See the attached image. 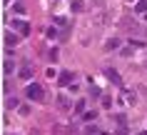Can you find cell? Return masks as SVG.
I'll return each instance as SVG.
<instances>
[{
	"instance_id": "7c38bea8",
	"label": "cell",
	"mask_w": 147,
	"mask_h": 135,
	"mask_svg": "<svg viewBox=\"0 0 147 135\" xmlns=\"http://www.w3.org/2000/svg\"><path fill=\"white\" fill-rule=\"evenodd\" d=\"M117 135H127V125H117Z\"/></svg>"
},
{
	"instance_id": "52a82bcc",
	"label": "cell",
	"mask_w": 147,
	"mask_h": 135,
	"mask_svg": "<svg viewBox=\"0 0 147 135\" xmlns=\"http://www.w3.org/2000/svg\"><path fill=\"white\" fill-rule=\"evenodd\" d=\"M122 23H125V28H127L130 33H137V25H135V20H132V18H125Z\"/></svg>"
},
{
	"instance_id": "5bb4252c",
	"label": "cell",
	"mask_w": 147,
	"mask_h": 135,
	"mask_svg": "<svg viewBox=\"0 0 147 135\" xmlns=\"http://www.w3.org/2000/svg\"><path fill=\"white\" fill-rule=\"evenodd\" d=\"M13 10H15V15H23V13H25V8H23V5H15Z\"/></svg>"
},
{
	"instance_id": "4fadbf2b",
	"label": "cell",
	"mask_w": 147,
	"mask_h": 135,
	"mask_svg": "<svg viewBox=\"0 0 147 135\" xmlns=\"http://www.w3.org/2000/svg\"><path fill=\"white\" fill-rule=\"evenodd\" d=\"M132 43V48H145V43H142V40H130Z\"/></svg>"
},
{
	"instance_id": "6da1fadb",
	"label": "cell",
	"mask_w": 147,
	"mask_h": 135,
	"mask_svg": "<svg viewBox=\"0 0 147 135\" xmlns=\"http://www.w3.org/2000/svg\"><path fill=\"white\" fill-rule=\"evenodd\" d=\"M25 95L30 98V100H38V103H42V100H45V88L40 85V83H30V85L25 88Z\"/></svg>"
},
{
	"instance_id": "8fae6325",
	"label": "cell",
	"mask_w": 147,
	"mask_h": 135,
	"mask_svg": "<svg viewBox=\"0 0 147 135\" xmlns=\"http://www.w3.org/2000/svg\"><path fill=\"white\" fill-rule=\"evenodd\" d=\"M3 68H5V73H13V63H10V60H5V63H3Z\"/></svg>"
},
{
	"instance_id": "2e32d148",
	"label": "cell",
	"mask_w": 147,
	"mask_h": 135,
	"mask_svg": "<svg viewBox=\"0 0 147 135\" xmlns=\"http://www.w3.org/2000/svg\"><path fill=\"white\" fill-rule=\"evenodd\" d=\"M100 135H107V133H100Z\"/></svg>"
},
{
	"instance_id": "277c9868",
	"label": "cell",
	"mask_w": 147,
	"mask_h": 135,
	"mask_svg": "<svg viewBox=\"0 0 147 135\" xmlns=\"http://www.w3.org/2000/svg\"><path fill=\"white\" fill-rule=\"evenodd\" d=\"M18 75H20V80H30V78H32V65L20 68V73H18Z\"/></svg>"
},
{
	"instance_id": "ba28073f",
	"label": "cell",
	"mask_w": 147,
	"mask_h": 135,
	"mask_svg": "<svg viewBox=\"0 0 147 135\" xmlns=\"http://www.w3.org/2000/svg\"><path fill=\"white\" fill-rule=\"evenodd\" d=\"M135 10L137 13H147V0H137L135 3Z\"/></svg>"
},
{
	"instance_id": "8992f818",
	"label": "cell",
	"mask_w": 147,
	"mask_h": 135,
	"mask_svg": "<svg viewBox=\"0 0 147 135\" xmlns=\"http://www.w3.org/2000/svg\"><path fill=\"white\" fill-rule=\"evenodd\" d=\"M57 80H60V85H70V80H72V73H70V70H62Z\"/></svg>"
},
{
	"instance_id": "30bf717a",
	"label": "cell",
	"mask_w": 147,
	"mask_h": 135,
	"mask_svg": "<svg viewBox=\"0 0 147 135\" xmlns=\"http://www.w3.org/2000/svg\"><path fill=\"white\" fill-rule=\"evenodd\" d=\"M117 45H120V40H117V38H110V40H107V45H105V50H115Z\"/></svg>"
},
{
	"instance_id": "9a60e30c",
	"label": "cell",
	"mask_w": 147,
	"mask_h": 135,
	"mask_svg": "<svg viewBox=\"0 0 147 135\" xmlns=\"http://www.w3.org/2000/svg\"><path fill=\"white\" fill-rule=\"evenodd\" d=\"M140 135H147V130H142V133H140Z\"/></svg>"
},
{
	"instance_id": "e0dca14e",
	"label": "cell",
	"mask_w": 147,
	"mask_h": 135,
	"mask_svg": "<svg viewBox=\"0 0 147 135\" xmlns=\"http://www.w3.org/2000/svg\"><path fill=\"white\" fill-rule=\"evenodd\" d=\"M130 3H132V0H130Z\"/></svg>"
},
{
	"instance_id": "5b68a950",
	"label": "cell",
	"mask_w": 147,
	"mask_h": 135,
	"mask_svg": "<svg viewBox=\"0 0 147 135\" xmlns=\"http://www.w3.org/2000/svg\"><path fill=\"white\" fill-rule=\"evenodd\" d=\"M5 45H8V48H15L18 45V35L15 33H5Z\"/></svg>"
},
{
	"instance_id": "3957f363",
	"label": "cell",
	"mask_w": 147,
	"mask_h": 135,
	"mask_svg": "<svg viewBox=\"0 0 147 135\" xmlns=\"http://www.w3.org/2000/svg\"><path fill=\"white\" fill-rule=\"evenodd\" d=\"M13 25L20 30V35H30V25H28V23H23V20H15Z\"/></svg>"
},
{
	"instance_id": "9c48e42d",
	"label": "cell",
	"mask_w": 147,
	"mask_h": 135,
	"mask_svg": "<svg viewBox=\"0 0 147 135\" xmlns=\"http://www.w3.org/2000/svg\"><path fill=\"white\" fill-rule=\"evenodd\" d=\"M57 105H60L62 110H70V100H67L65 95H60V98H57Z\"/></svg>"
},
{
	"instance_id": "7a4b0ae2",
	"label": "cell",
	"mask_w": 147,
	"mask_h": 135,
	"mask_svg": "<svg viewBox=\"0 0 147 135\" xmlns=\"http://www.w3.org/2000/svg\"><path fill=\"white\" fill-rule=\"evenodd\" d=\"M105 75H107V78L112 80V83H115V85H122V78H120V75H117V70H112V68H107V70H105Z\"/></svg>"
}]
</instances>
